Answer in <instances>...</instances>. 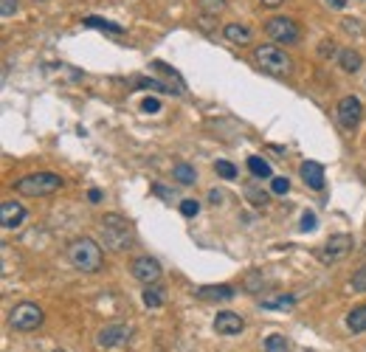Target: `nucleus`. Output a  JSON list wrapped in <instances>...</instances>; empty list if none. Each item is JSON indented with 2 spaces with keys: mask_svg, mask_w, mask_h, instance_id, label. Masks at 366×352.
Instances as JSON below:
<instances>
[{
  "mask_svg": "<svg viewBox=\"0 0 366 352\" xmlns=\"http://www.w3.org/2000/svg\"><path fill=\"white\" fill-rule=\"evenodd\" d=\"M246 192H248V200H251V203H257V206H265V203H268V197H270L268 192L257 189L254 184H248V186H246Z\"/></svg>",
  "mask_w": 366,
  "mask_h": 352,
  "instance_id": "28",
  "label": "nucleus"
},
{
  "mask_svg": "<svg viewBox=\"0 0 366 352\" xmlns=\"http://www.w3.org/2000/svg\"><path fill=\"white\" fill-rule=\"evenodd\" d=\"M248 169H251V175H254L257 181L270 178V164H268V161H262L259 155H251V158H248Z\"/></svg>",
  "mask_w": 366,
  "mask_h": 352,
  "instance_id": "22",
  "label": "nucleus"
},
{
  "mask_svg": "<svg viewBox=\"0 0 366 352\" xmlns=\"http://www.w3.org/2000/svg\"><path fill=\"white\" fill-rule=\"evenodd\" d=\"M215 172L220 175V178H226V181H234L237 178V166L231 161H217L215 164Z\"/></svg>",
  "mask_w": 366,
  "mask_h": 352,
  "instance_id": "25",
  "label": "nucleus"
},
{
  "mask_svg": "<svg viewBox=\"0 0 366 352\" xmlns=\"http://www.w3.org/2000/svg\"><path fill=\"white\" fill-rule=\"evenodd\" d=\"M25 214H28L25 206L17 200H3V206H0V223H3V228H20Z\"/></svg>",
  "mask_w": 366,
  "mask_h": 352,
  "instance_id": "11",
  "label": "nucleus"
},
{
  "mask_svg": "<svg viewBox=\"0 0 366 352\" xmlns=\"http://www.w3.org/2000/svg\"><path fill=\"white\" fill-rule=\"evenodd\" d=\"M133 87H149V91H161V94H183V85H169V82L152 79V76H138V79H133Z\"/></svg>",
  "mask_w": 366,
  "mask_h": 352,
  "instance_id": "15",
  "label": "nucleus"
},
{
  "mask_svg": "<svg viewBox=\"0 0 366 352\" xmlns=\"http://www.w3.org/2000/svg\"><path fill=\"white\" fill-rule=\"evenodd\" d=\"M301 181L308 184L310 189H324V166L319 161H304L301 164Z\"/></svg>",
  "mask_w": 366,
  "mask_h": 352,
  "instance_id": "14",
  "label": "nucleus"
},
{
  "mask_svg": "<svg viewBox=\"0 0 366 352\" xmlns=\"http://www.w3.org/2000/svg\"><path fill=\"white\" fill-rule=\"evenodd\" d=\"M141 299H144V305H147L149 310H158V307L164 305V296H161V290H158V287H152V285H149V287L144 290V296H141Z\"/></svg>",
  "mask_w": 366,
  "mask_h": 352,
  "instance_id": "23",
  "label": "nucleus"
},
{
  "mask_svg": "<svg viewBox=\"0 0 366 352\" xmlns=\"http://www.w3.org/2000/svg\"><path fill=\"white\" fill-rule=\"evenodd\" d=\"M172 175H175V181H177V184H183V186H192V184L197 181V172H195L189 164H175Z\"/></svg>",
  "mask_w": 366,
  "mask_h": 352,
  "instance_id": "20",
  "label": "nucleus"
},
{
  "mask_svg": "<svg viewBox=\"0 0 366 352\" xmlns=\"http://www.w3.org/2000/svg\"><path fill=\"white\" fill-rule=\"evenodd\" d=\"M9 324L17 333H34L43 324V307L34 302H20L9 316Z\"/></svg>",
  "mask_w": 366,
  "mask_h": 352,
  "instance_id": "5",
  "label": "nucleus"
},
{
  "mask_svg": "<svg viewBox=\"0 0 366 352\" xmlns=\"http://www.w3.org/2000/svg\"><path fill=\"white\" fill-rule=\"evenodd\" d=\"M215 330L220 336H239L242 330H246V321H242L237 313H231V310H223V313L215 316Z\"/></svg>",
  "mask_w": 366,
  "mask_h": 352,
  "instance_id": "12",
  "label": "nucleus"
},
{
  "mask_svg": "<svg viewBox=\"0 0 366 352\" xmlns=\"http://www.w3.org/2000/svg\"><path fill=\"white\" fill-rule=\"evenodd\" d=\"M288 192H290V181L288 178H282V175H279V178L270 181V195H288Z\"/></svg>",
  "mask_w": 366,
  "mask_h": 352,
  "instance_id": "29",
  "label": "nucleus"
},
{
  "mask_svg": "<svg viewBox=\"0 0 366 352\" xmlns=\"http://www.w3.org/2000/svg\"><path fill=\"white\" fill-rule=\"evenodd\" d=\"M347 327L349 333H366V305L352 307V313L347 316Z\"/></svg>",
  "mask_w": 366,
  "mask_h": 352,
  "instance_id": "19",
  "label": "nucleus"
},
{
  "mask_svg": "<svg viewBox=\"0 0 366 352\" xmlns=\"http://www.w3.org/2000/svg\"><path fill=\"white\" fill-rule=\"evenodd\" d=\"M338 65H341V71H344V74H358V71H360V65H363V60H360V54H358V51L344 48V51L338 54Z\"/></svg>",
  "mask_w": 366,
  "mask_h": 352,
  "instance_id": "18",
  "label": "nucleus"
},
{
  "mask_svg": "<svg viewBox=\"0 0 366 352\" xmlns=\"http://www.w3.org/2000/svg\"><path fill=\"white\" fill-rule=\"evenodd\" d=\"M102 248L96 240H90V237H76L71 245H68V262L82 271V274H94L102 268Z\"/></svg>",
  "mask_w": 366,
  "mask_h": 352,
  "instance_id": "1",
  "label": "nucleus"
},
{
  "mask_svg": "<svg viewBox=\"0 0 366 352\" xmlns=\"http://www.w3.org/2000/svg\"><path fill=\"white\" fill-rule=\"evenodd\" d=\"M133 276L144 285H155L161 279V265H158V259H152V256H138L133 262Z\"/></svg>",
  "mask_w": 366,
  "mask_h": 352,
  "instance_id": "10",
  "label": "nucleus"
},
{
  "mask_svg": "<svg viewBox=\"0 0 366 352\" xmlns=\"http://www.w3.org/2000/svg\"><path fill=\"white\" fill-rule=\"evenodd\" d=\"M223 37L228 43H237V45H248L251 43V28L248 25H239V23H228L223 28Z\"/></svg>",
  "mask_w": 366,
  "mask_h": 352,
  "instance_id": "16",
  "label": "nucleus"
},
{
  "mask_svg": "<svg viewBox=\"0 0 366 352\" xmlns=\"http://www.w3.org/2000/svg\"><path fill=\"white\" fill-rule=\"evenodd\" d=\"M262 307L265 310H293L296 296H270V299H262Z\"/></svg>",
  "mask_w": 366,
  "mask_h": 352,
  "instance_id": "21",
  "label": "nucleus"
},
{
  "mask_svg": "<svg viewBox=\"0 0 366 352\" xmlns=\"http://www.w3.org/2000/svg\"><path fill=\"white\" fill-rule=\"evenodd\" d=\"M223 195H226V192L211 189V192H208V203H211V206H220V203H223Z\"/></svg>",
  "mask_w": 366,
  "mask_h": 352,
  "instance_id": "35",
  "label": "nucleus"
},
{
  "mask_svg": "<svg viewBox=\"0 0 366 352\" xmlns=\"http://www.w3.org/2000/svg\"><path fill=\"white\" fill-rule=\"evenodd\" d=\"M265 34H268L273 43L293 45V43H299V37H301V28H299V23L290 20V17H270V20L265 23Z\"/></svg>",
  "mask_w": 366,
  "mask_h": 352,
  "instance_id": "6",
  "label": "nucleus"
},
{
  "mask_svg": "<svg viewBox=\"0 0 366 352\" xmlns=\"http://www.w3.org/2000/svg\"><path fill=\"white\" fill-rule=\"evenodd\" d=\"M327 6H330V9H344L347 0H327Z\"/></svg>",
  "mask_w": 366,
  "mask_h": 352,
  "instance_id": "37",
  "label": "nucleus"
},
{
  "mask_svg": "<svg viewBox=\"0 0 366 352\" xmlns=\"http://www.w3.org/2000/svg\"><path fill=\"white\" fill-rule=\"evenodd\" d=\"M152 192H155L161 200H172V192L166 186H161V184H152Z\"/></svg>",
  "mask_w": 366,
  "mask_h": 352,
  "instance_id": "34",
  "label": "nucleus"
},
{
  "mask_svg": "<svg viewBox=\"0 0 366 352\" xmlns=\"http://www.w3.org/2000/svg\"><path fill=\"white\" fill-rule=\"evenodd\" d=\"M197 212H200V203H197V200L189 197V200H183V203H180V214H183V217H195Z\"/></svg>",
  "mask_w": 366,
  "mask_h": 352,
  "instance_id": "30",
  "label": "nucleus"
},
{
  "mask_svg": "<svg viewBox=\"0 0 366 352\" xmlns=\"http://www.w3.org/2000/svg\"><path fill=\"white\" fill-rule=\"evenodd\" d=\"M234 296H237V290L228 285H203L195 290V299H200V302H228Z\"/></svg>",
  "mask_w": 366,
  "mask_h": 352,
  "instance_id": "13",
  "label": "nucleus"
},
{
  "mask_svg": "<svg viewBox=\"0 0 366 352\" xmlns=\"http://www.w3.org/2000/svg\"><path fill=\"white\" fill-rule=\"evenodd\" d=\"M349 251H352V237H349V234H335V237L327 240V245L321 251V259L327 262V265H335V262L347 259Z\"/></svg>",
  "mask_w": 366,
  "mask_h": 352,
  "instance_id": "7",
  "label": "nucleus"
},
{
  "mask_svg": "<svg viewBox=\"0 0 366 352\" xmlns=\"http://www.w3.org/2000/svg\"><path fill=\"white\" fill-rule=\"evenodd\" d=\"M316 226H319L316 214H310V212H308V214H301V223H299V228H301V231H313Z\"/></svg>",
  "mask_w": 366,
  "mask_h": 352,
  "instance_id": "32",
  "label": "nucleus"
},
{
  "mask_svg": "<svg viewBox=\"0 0 366 352\" xmlns=\"http://www.w3.org/2000/svg\"><path fill=\"white\" fill-rule=\"evenodd\" d=\"M14 12H17V0H0V14L14 17Z\"/></svg>",
  "mask_w": 366,
  "mask_h": 352,
  "instance_id": "31",
  "label": "nucleus"
},
{
  "mask_svg": "<svg viewBox=\"0 0 366 352\" xmlns=\"http://www.w3.org/2000/svg\"><path fill=\"white\" fill-rule=\"evenodd\" d=\"M141 110H144V113H158V110H161V102L152 99V96H147V99L141 102Z\"/></svg>",
  "mask_w": 366,
  "mask_h": 352,
  "instance_id": "33",
  "label": "nucleus"
},
{
  "mask_svg": "<svg viewBox=\"0 0 366 352\" xmlns=\"http://www.w3.org/2000/svg\"><path fill=\"white\" fill-rule=\"evenodd\" d=\"M349 285H352V290H355V293H366V265H363V268H358V271L352 274Z\"/></svg>",
  "mask_w": 366,
  "mask_h": 352,
  "instance_id": "27",
  "label": "nucleus"
},
{
  "mask_svg": "<svg viewBox=\"0 0 366 352\" xmlns=\"http://www.w3.org/2000/svg\"><path fill=\"white\" fill-rule=\"evenodd\" d=\"M54 352H65V349H54Z\"/></svg>",
  "mask_w": 366,
  "mask_h": 352,
  "instance_id": "39",
  "label": "nucleus"
},
{
  "mask_svg": "<svg viewBox=\"0 0 366 352\" xmlns=\"http://www.w3.org/2000/svg\"><path fill=\"white\" fill-rule=\"evenodd\" d=\"M265 352H288V341L282 336H268L265 338Z\"/></svg>",
  "mask_w": 366,
  "mask_h": 352,
  "instance_id": "26",
  "label": "nucleus"
},
{
  "mask_svg": "<svg viewBox=\"0 0 366 352\" xmlns=\"http://www.w3.org/2000/svg\"><path fill=\"white\" fill-rule=\"evenodd\" d=\"M85 28H102V32H110V34H125V25H118L113 20H105V17H96V14H90L82 20Z\"/></svg>",
  "mask_w": 366,
  "mask_h": 352,
  "instance_id": "17",
  "label": "nucleus"
},
{
  "mask_svg": "<svg viewBox=\"0 0 366 352\" xmlns=\"http://www.w3.org/2000/svg\"><path fill=\"white\" fill-rule=\"evenodd\" d=\"M363 256H366V245H363Z\"/></svg>",
  "mask_w": 366,
  "mask_h": 352,
  "instance_id": "40",
  "label": "nucleus"
},
{
  "mask_svg": "<svg viewBox=\"0 0 366 352\" xmlns=\"http://www.w3.org/2000/svg\"><path fill=\"white\" fill-rule=\"evenodd\" d=\"M360 119H363V104H360V99L358 96H344L338 102V122H341V127L355 130L360 124Z\"/></svg>",
  "mask_w": 366,
  "mask_h": 352,
  "instance_id": "8",
  "label": "nucleus"
},
{
  "mask_svg": "<svg viewBox=\"0 0 366 352\" xmlns=\"http://www.w3.org/2000/svg\"><path fill=\"white\" fill-rule=\"evenodd\" d=\"M59 186H63V178L54 172H32L20 178L14 184V192L17 195H28V197H45V195H54Z\"/></svg>",
  "mask_w": 366,
  "mask_h": 352,
  "instance_id": "2",
  "label": "nucleus"
},
{
  "mask_svg": "<svg viewBox=\"0 0 366 352\" xmlns=\"http://www.w3.org/2000/svg\"><path fill=\"white\" fill-rule=\"evenodd\" d=\"M99 228H102V240H105V245L110 248V251H125V248H130V226L121 220L118 214H105V220L99 223Z\"/></svg>",
  "mask_w": 366,
  "mask_h": 352,
  "instance_id": "4",
  "label": "nucleus"
},
{
  "mask_svg": "<svg viewBox=\"0 0 366 352\" xmlns=\"http://www.w3.org/2000/svg\"><path fill=\"white\" fill-rule=\"evenodd\" d=\"M279 3H285V0H262V6H268V9H277Z\"/></svg>",
  "mask_w": 366,
  "mask_h": 352,
  "instance_id": "38",
  "label": "nucleus"
},
{
  "mask_svg": "<svg viewBox=\"0 0 366 352\" xmlns=\"http://www.w3.org/2000/svg\"><path fill=\"white\" fill-rule=\"evenodd\" d=\"M203 14H220L226 9V0H197Z\"/></svg>",
  "mask_w": 366,
  "mask_h": 352,
  "instance_id": "24",
  "label": "nucleus"
},
{
  "mask_svg": "<svg viewBox=\"0 0 366 352\" xmlns=\"http://www.w3.org/2000/svg\"><path fill=\"white\" fill-rule=\"evenodd\" d=\"M254 60H257V65H259L265 74H270V76H288L290 68H293L290 56H288L279 45H259V48L254 51Z\"/></svg>",
  "mask_w": 366,
  "mask_h": 352,
  "instance_id": "3",
  "label": "nucleus"
},
{
  "mask_svg": "<svg viewBox=\"0 0 366 352\" xmlns=\"http://www.w3.org/2000/svg\"><path fill=\"white\" fill-rule=\"evenodd\" d=\"M130 327L127 324H107V327H102L99 330V336H96V344L102 346V349H113V346H121L127 338H130Z\"/></svg>",
  "mask_w": 366,
  "mask_h": 352,
  "instance_id": "9",
  "label": "nucleus"
},
{
  "mask_svg": "<svg viewBox=\"0 0 366 352\" xmlns=\"http://www.w3.org/2000/svg\"><path fill=\"white\" fill-rule=\"evenodd\" d=\"M87 200H90V203H99V200H102V189H90V192H87Z\"/></svg>",
  "mask_w": 366,
  "mask_h": 352,
  "instance_id": "36",
  "label": "nucleus"
}]
</instances>
